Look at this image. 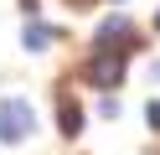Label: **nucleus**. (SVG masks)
Instances as JSON below:
<instances>
[{
  "label": "nucleus",
  "mask_w": 160,
  "mask_h": 155,
  "mask_svg": "<svg viewBox=\"0 0 160 155\" xmlns=\"http://www.w3.org/2000/svg\"><path fill=\"white\" fill-rule=\"evenodd\" d=\"M124 72H129V52H124V47H103V41H98V47L83 57V72H78V78L93 83V88H103V93H114L119 83H124Z\"/></svg>",
  "instance_id": "f257e3e1"
},
{
  "label": "nucleus",
  "mask_w": 160,
  "mask_h": 155,
  "mask_svg": "<svg viewBox=\"0 0 160 155\" xmlns=\"http://www.w3.org/2000/svg\"><path fill=\"white\" fill-rule=\"evenodd\" d=\"M31 134H36L31 103H26V98H0V140L21 145V140H31Z\"/></svg>",
  "instance_id": "f03ea898"
},
{
  "label": "nucleus",
  "mask_w": 160,
  "mask_h": 155,
  "mask_svg": "<svg viewBox=\"0 0 160 155\" xmlns=\"http://www.w3.org/2000/svg\"><path fill=\"white\" fill-rule=\"evenodd\" d=\"M57 41H62V31L47 26L42 16H31V21L21 26V47H26V52H47V47H57Z\"/></svg>",
  "instance_id": "7ed1b4c3"
},
{
  "label": "nucleus",
  "mask_w": 160,
  "mask_h": 155,
  "mask_svg": "<svg viewBox=\"0 0 160 155\" xmlns=\"http://www.w3.org/2000/svg\"><path fill=\"white\" fill-rule=\"evenodd\" d=\"M57 124H62L67 140H72V134H83V103H78V93H72V88L57 93Z\"/></svg>",
  "instance_id": "20e7f679"
},
{
  "label": "nucleus",
  "mask_w": 160,
  "mask_h": 155,
  "mask_svg": "<svg viewBox=\"0 0 160 155\" xmlns=\"http://www.w3.org/2000/svg\"><path fill=\"white\" fill-rule=\"evenodd\" d=\"M98 41H103V47H134V26H129V16H103L98 21Z\"/></svg>",
  "instance_id": "39448f33"
},
{
  "label": "nucleus",
  "mask_w": 160,
  "mask_h": 155,
  "mask_svg": "<svg viewBox=\"0 0 160 155\" xmlns=\"http://www.w3.org/2000/svg\"><path fill=\"white\" fill-rule=\"evenodd\" d=\"M145 124H150V129H160V98L145 103Z\"/></svg>",
  "instance_id": "423d86ee"
},
{
  "label": "nucleus",
  "mask_w": 160,
  "mask_h": 155,
  "mask_svg": "<svg viewBox=\"0 0 160 155\" xmlns=\"http://www.w3.org/2000/svg\"><path fill=\"white\" fill-rule=\"evenodd\" d=\"M150 78H155V83H160V62H155V67H150Z\"/></svg>",
  "instance_id": "0eeeda50"
},
{
  "label": "nucleus",
  "mask_w": 160,
  "mask_h": 155,
  "mask_svg": "<svg viewBox=\"0 0 160 155\" xmlns=\"http://www.w3.org/2000/svg\"><path fill=\"white\" fill-rule=\"evenodd\" d=\"M67 5H93V0H67Z\"/></svg>",
  "instance_id": "6e6552de"
},
{
  "label": "nucleus",
  "mask_w": 160,
  "mask_h": 155,
  "mask_svg": "<svg viewBox=\"0 0 160 155\" xmlns=\"http://www.w3.org/2000/svg\"><path fill=\"white\" fill-rule=\"evenodd\" d=\"M155 31H160V16H155Z\"/></svg>",
  "instance_id": "1a4fd4ad"
}]
</instances>
